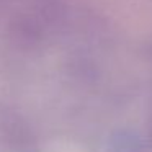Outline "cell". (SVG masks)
<instances>
[{
    "instance_id": "1",
    "label": "cell",
    "mask_w": 152,
    "mask_h": 152,
    "mask_svg": "<svg viewBox=\"0 0 152 152\" xmlns=\"http://www.w3.org/2000/svg\"><path fill=\"white\" fill-rule=\"evenodd\" d=\"M0 144L10 152H25L30 145L23 119L12 113H0Z\"/></svg>"
}]
</instances>
